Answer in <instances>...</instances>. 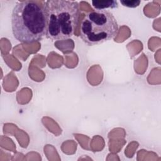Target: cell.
Returning a JSON list of instances; mask_svg holds the SVG:
<instances>
[{
  "label": "cell",
  "mask_w": 161,
  "mask_h": 161,
  "mask_svg": "<svg viewBox=\"0 0 161 161\" xmlns=\"http://www.w3.org/2000/svg\"><path fill=\"white\" fill-rule=\"evenodd\" d=\"M11 28L14 37L20 42L33 43L42 40L48 28L43 6L35 1L18 2L11 13Z\"/></svg>",
  "instance_id": "cell-1"
},
{
  "label": "cell",
  "mask_w": 161,
  "mask_h": 161,
  "mask_svg": "<svg viewBox=\"0 0 161 161\" xmlns=\"http://www.w3.org/2000/svg\"><path fill=\"white\" fill-rule=\"evenodd\" d=\"M42 3L48 22L47 36L57 41L70 38L79 23L78 3L67 0H47Z\"/></svg>",
  "instance_id": "cell-2"
},
{
  "label": "cell",
  "mask_w": 161,
  "mask_h": 161,
  "mask_svg": "<svg viewBox=\"0 0 161 161\" xmlns=\"http://www.w3.org/2000/svg\"><path fill=\"white\" fill-rule=\"evenodd\" d=\"M117 21L107 10H94L87 14L80 27V36L89 46L97 45L114 38L118 33Z\"/></svg>",
  "instance_id": "cell-3"
},
{
  "label": "cell",
  "mask_w": 161,
  "mask_h": 161,
  "mask_svg": "<svg viewBox=\"0 0 161 161\" xmlns=\"http://www.w3.org/2000/svg\"><path fill=\"white\" fill-rule=\"evenodd\" d=\"M92 4L97 10H105L106 8H114L118 7V3L116 1H92Z\"/></svg>",
  "instance_id": "cell-4"
},
{
  "label": "cell",
  "mask_w": 161,
  "mask_h": 161,
  "mask_svg": "<svg viewBox=\"0 0 161 161\" xmlns=\"http://www.w3.org/2000/svg\"><path fill=\"white\" fill-rule=\"evenodd\" d=\"M120 3L124 6L129 8H135L137 7L140 3L139 0H121Z\"/></svg>",
  "instance_id": "cell-5"
}]
</instances>
